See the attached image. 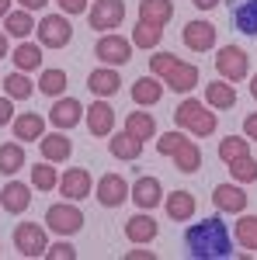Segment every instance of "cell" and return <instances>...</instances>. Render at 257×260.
<instances>
[{
  "mask_svg": "<svg viewBox=\"0 0 257 260\" xmlns=\"http://www.w3.org/2000/svg\"><path fill=\"white\" fill-rule=\"evenodd\" d=\"M184 246L195 260H226L233 257V240H230V229L219 215H209L205 222H195L188 233H184Z\"/></svg>",
  "mask_w": 257,
  "mask_h": 260,
  "instance_id": "6da1fadb",
  "label": "cell"
},
{
  "mask_svg": "<svg viewBox=\"0 0 257 260\" xmlns=\"http://www.w3.org/2000/svg\"><path fill=\"white\" fill-rule=\"evenodd\" d=\"M150 70H153L170 90H178V94H188V90L198 83V66L181 62L178 56H170V52H157V56H150Z\"/></svg>",
  "mask_w": 257,
  "mask_h": 260,
  "instance_id": "7a4b0ae2",
  "label": "cell"
},
{
  "mask_svg": "<svg viewBox=\"0 0 257 260\" xmlns=\"http://www.w3.org/2000/svg\"><path fill=\"white\" fill-rule=\"evenodd\" d=\"M174 121L184 125V128H191L195 136H212L216 125H219V118L202 104V101H184V104H178V108H174Z\"/></svg>",
  "mask_w": 257,
  "mask_h": 260,
  "instance_id": "3957f363",
  "label": "cell"
},
{
  "mask_svg": "<svg viewBox=\"0 0 257 260\" xmlns=\"http://www.w3.org/2000/svg\"><path fill=\"white\" fill-rule=\"evenodd\" d=\"M35 31H39V42L45 49H63L70 35H73V28H70V21L63 18V14H45V18L35 24Z\"/></svg>",
  "mask_w": 257,
  "mask_h": 260,
  "instance_id": "277c9868",
  "label": "cell"
},
{
  "mask_svg": "<svg viewBox=\"0 0 257 260\" xmlns=\"http://www.w3.org/2000/svg\"><path fill=\"white\" fill-rule=\"evenodd\" d=\"M45 225L60 236H70V233H80L83 229V212L77 205H52L45 212Z\"/></svg>",
  "mask_w": 257,
  "mask_h": 260,
  "instance_id": "5b68a950",
  "label": "cell"
},
{
  "mask_svg": "<svg viewBox=\"0 0 257 260\" xmlns=\"http://www.w3.org/2000/svg\"><path fill=\"white\" fill-rule=\"evenodd\" d=\"M216 70L226 80H243L247 70H250V59H247V52L240 45H222L219 56H216Z\"/></svg>",
  "mask_w": 257,
  "mask_h": 260,
  "instance_id": "8992f818",
  "label": "cell"
},
{
  "mask_svg": "<svg viewBox=\"0 0 257 260\" xmlns=\"http://www.w3.org/2000/svg\"><path fill=\"white\" fill-rule=\"evenodd\" d=\"M14 246H18L24 257H45V229L39 222H21L14 229Z\"/></svg>",
  "mask_w": 257,
  "mask_h": 260,
  "instance_id": "52a82bcc",
  "label": "cell"
},
{
  "mask_svg": "<svg viewBox=\"0 0 257 260\" xmlns=\"http://www.w3.org/2000/svg\"><path fill=\"white\" fill-rule=\"evenodd\" d=\"M122 18H125V4L122 0H98L91 11H87V21H91V28H119L122 24Z\"/></svg>",
  "mask_w": 257,
  "mask_h": 260,
  "instance_id": "ba28073f",
  "label": "cell"
},
{
  "mask_svg": "<svg viewBox=\"0 0 257 260\" xmlns=\"http://www.w3.org/2000/svg\"><path fill=\"white\" fill-rule=\"evenodd\" d=\"M181 39H184L188 49H195V52H209L216 45V28L209 21H188L184 31H181Z\"/></svg>",
  "mask_w": 257,
  "mask_h": 260,
  "instance_id": "9c48e42d",
  "label": "cell"
},
{
  "mask_svg": "<svg viewBox=\"0 0 257 260\" xmlns=\"http://www.w3.org/2000/svg\"><path fill=\"white\" fill-rule=\"evenodd\" d=\"M60 194L66 201H80L91 194V174L83 170V167H73V170H66L60 177Z\"/></svg>",
  "mask_w": 257,
  "mask_h": 260,
  "instance_id": "30bf717a",
  "label": "cell"
},
{
  "mask_svg": "<svg viewBox=\"0 0 257 260\" xmlns=\"http://www.w3.org/2000/svg\"><path fill=\"white\" fill-rule=\"evenodd\" d=\"M94 52L101 56V62H111V66H122V62L132 59V49H129V42L122 39V35H104V39H98Z\"/></svg>",
  "mask_w": 257,
  "mask_h": 260,
  "instance_id": "8fae6325",
  "label": "cell"
},
{
  "mask_svg": "<svg viewBox=\"0 0 257 260\" xmlns=\"http://www.w3.org/2000/svg\"><path fill=\"white\" fill-rule=\"evenodd\" d=\"M94 198L104 205V208H119L122 201L129 198V184L119 177V174H104L101 177V184H98V194Z\"/></svg>",
  "mask_w": 257,
  "mask_h": 260,
  "instance_id": "7c38bea8",
  "label": "cell"
},
{
  "mask_svg": "<svg viewBox=\"0 0 257 260\" xmlns=\"http://www.w3.org/2000/svg\"><path fill=\"white\" fill-rule=\"evenodd\" d=\"M212 201H216L219 212H243L247 208V194H243V187L240 184H219L216 191H212Z\"/></svg>",
  "mask_w": 257,
  "mask_h": 260,
  "instance_id": "4fadbf2b",
  "label": "cell"
},
{
  "mask_svg": "<svg viewBox=\"0 0 257 260\" xmlns=\"http://www.w3.org/2000/svg\"><path fill=\"white\" fill-rule=\"evenodd\" d=\"M87 128L94 132V136H111V128H115V111H111V104H104V101H94L91 108H87Z\"/></svg>",
  "mask_w": 257,
  "mask_h": 260,
  "instance_id": "5bb4252c",
  "label": "cell"
},
{
  "mask_svg": "<svg viewBox=\"0 0 257 260\" xmlns=\"http://www.w3.org/2000/svg\"><path fill=\"white\" fill-rule=\"evenodd\" d=\"M80 115H83V108H80L77 98H60L56 108L49 111V121H52L56 128H73V125L80 121Z\"/></svg>",
  "mask_w": 257,
  "mask_h": 260,
  "instance_id": "9a60e30c",
  "label": "cell"
},
{
  "mask_svg": "<svg viewBox=\"0 0 257 260\" xmlns=\"http://www.w3.org/2000/svg\"><path fill=\"white\" fill-rule=\"evenodd\" d=\"M170 18H174V4L170 0H139V21L163 28Z\"/></svg>",
  "mask_w": 257,
  "mask_h": 260,
  "instance_id": "2e32d148",
  "label": "cell"
},
{
  "mask_svg": "<svg viewBox=\"0 0 257 260\" xmlns=\"http://www.w3.org/2000/svg\"><path fill=\"white\" fill-rule=\"evenodd\" d=\"M0 205H4L11 215H18V212H24V208L32 205V191H28L24 184H18V180H11V184H4V191H0Z\"/></svg>",
  "mask_w": 257,
  "mask_h": 260,
  "instance_id": "e0dca14e",
  "label": "cell"
},
{
  "mask_svg": "<svg viewBox=\"0 0 257 260\" xmlns=\"http://www.w3.org/2000/svg\"><path fill=\"white\" fill-rule=\"evenodd\" d=\"M160 194H163V187H160L157 177H139L132 184V201H136L139 208H157Z\"/></svg>",
  "mask_w": 257,
  "mask_h": 260,
  "instance_id": "ac0fdd59",
  "label": "cell"
},
{
  "mask_svg": "<svg viewBox=\"0 0 257 260\" xmlns=\"http://www.w3.org/2000/svg\"><path fill=\"white\" fill-rule=\"evenodd\" d=\"M45 136V121H42V115H35V111H28V115H18V121H14V139L18 142H35Z\"/></svg>",
  "mask_w": 257,
  "mask_h": 260,
  "instance_id": "d6986e66",
  "label": "cell"
},
{
  "mask_svg": "<svg viewBox=\"0 0 257 260\" xmlns=\"http://www.w3.org/2000/svg\"><path fill=\"white\" fill-rule=\"evenodd\" d=\"M42 146V160H49V163H63V160H70V139L63 136V132H52V136H45V139H39Z\"/></svg>",
  "mask_w": 257,
  "mask_h": 260,
  "instance_id": "ffe728a7",
  "label": "cell"
},
{
  "mask_svg": "<svg viewBox=\"0 0 257 260\" xmlns=\"http://www.w3.org/2000/svg\"><path fill=\"white\" fill-rule=\"evenodd\" d=\"M233 24H237V31L257 39V0H240L233 7Z\"/></svg>",
  "mask_w": 257,
  "mask_h": 260,
  "instance_id": "44dd1931",
  "label": "cell"
},
{
  "mask_svg": "<svg viewBox=\"0 0 257 260\" xmlns=\"http://www.w3.org/2000/svg\"><path fill=\"white\" fill-rule=\"evenodd\" d=\"M87 87H91L98 98H111V94H119L122 77L115 73V70H94V73L87 77Z\"/></svg>",
  "mask_w": 257,
  "mask_h": 260,
  "instance_id": "7402d4cb",
  "label": "cell"
},
{
  "mask_svg": "<svg viewBox=\"0 0 257 260\" xmlns=\"http://www.w3.org/2000/svg\"><path fill=\"white\" fill-rule=\"evenodd\" d=\"M167 215L174 222H188L195 215V194H191V191H170V198H167Z\"/></svg>",
  "mask_w": 257,
  "mask_h": 260,
  "instance_id": "603a6c76",
  "label": "cell"
},
{
  "mask_svg": "<svg viewBox=\"0 0 257 260\" xmlns=\"http://www.w3.org/2000/svg\"><path fill=\"white\" fill-rule=\"evenodd\" d=\"M125 236L132 243H150L157 236V219H150V215H132V219L125 222Z\"/></svg>",
  "mask_w": 257,
  "mask_h": 260,
  "instance_id": "cb8c5ba5",
  "label": "cell"
},
{
  "mask_svg": "<svg viewBox=\"0 0 257 260\" xmlns=\"http://www.w3.org/2000/svg\"><path fill=\"white\" fill-rule=\"evenodd\" d=\"M108 149H111V156H119V160H139V153H142V139L129 136V132H119L115 139L108 142Z\"/></svg>",
  "mask_w": 257,
  "mask_h": 260,
  "instance_id": "d4e9b609",
  "label": "cell"
},
{
  "mask_svg": "<svg viewBox=\"0 0 257 260\" xmlns=\"http://www.w3.org/2000/svg\"><path fill=\"white\" fill-rule=\"evenodd\" d=\"M125 132L146 142V139L157 136V121H153V115H146V111H132V115L125 118Z\"/></svg>",
  "mask_w": 257,
  "mask_h": 260,
  "instance_id": "484cf974",
  "label": "cell"
},
{
  "mask_svg": "<svg viewBox=\"0 0 257 260\" xmlns=\"http://www.w3.org/2000/svg\"><path fill=\"white\" fill-rule=\"evenodd\" d=\"M21 167H24V146L21 142H4L0 146V174H18Z\"/></svg>",
  "mask_w": 257,
  "mask_h": 260,
  "instance_id": "4316f807",
  "label": "cell"
},
{
  "mask_svg": "<svg viewBox=\"0 0 257 260\" xmlns=\"http://www.w3.org/2000/svg\"><path fill=\"white\" fill-rule=\"evenodd\" d=\"M160 98H163L160 77H157V80H153V77H142V80L132 83V101H136V104H157Z\"/></svg>",
  "mask_w": 257,
  "mask_h": 260,
  "instance_id": "83f0119b",
  "label": "cell"
},
{
  "mask_svg": "<svg viewBox=\"0 0 257 260\" xmlns=\"http://www.w3.org/2000/svg\"><path fill=\"white\" fill-rule=\"evenodd\" d=\"M174 163H178L181 174H195L198 163H202V153H198L195 142H181L178 149H174Z\"/></svg>",
  "mask_w": 257,
  "mask_h": 260,
  "instance_id": "f1b7e54d",
  "label": "cell"
},
{
  "mask_svg": "<svg viewBox=\"0 0 257 260\" xmlns=\"http://www.w3.org/2000/svg\"><path fill=\"white\" fill-rule=\"evenodd\" d=\"M240 156H250V139H240V136H230V139L219 142V160L233 163Z\"/></svg>",
  "mask_w": 257,
  "mask_h": 260,
  "instance_id": "f546056e",
  "label": "cell"
},
{
  "mask_svg": "<svg viewBox=\"0 0 257 260\" xmlns=\"http://www.w3.org/2000/svg\"><path fill=\"white\" fill-rule=\"evenodd\" d=\"M35 87H39L42 94H49V98H60L63 90H66V73L63 70H42Z\"/></svg>",
  "mask_w": 257,
  "mask_h": 260,
  "instance_id": "4dcf8cb0",
  "label": "cell"
},
{
  "mask_svg": "<svg viewBox=\"0 0 257 260\" xmlns=\"http://www.w3.org/2000/svg\"><path fill=\"white\" fill-rule=\"evenodd\" d=\"M205 98H209L212 108H233L237 104V90L230 83H209L205 87Z\"/></svg>",
  "mask_w": 257,
  "mask_h": 260,
  "instance_id": "1f68e13d",
  "label": "cell"
},
{
  "mask_svg": "<svg viewBox=\"0 0 257 260\" xmlns=\"http://www.w3.org/2000/svg\"><path fill=\"white\" fill-rule=\"evenodd\" d=\"M4 28H7L14 39H24L28 31H35V21H32L28 11H11V14L4 18Z\"/></svg>",
  "mask_w": 257,
  "mask_h": 260,
  "instance_id": "d6a6232c",
  "label": "cell"
},
{
  "mask_svg": "<svg viewBox=\"0 0 257 260\" xmlns=\"http://www.w3.org/2000/svg\"><path fill=\"white\" fill-rule=\"evenodd\" d=\"M11 59H14V66H18L21 73H28V70H39L42 66V52H39V45H28L24 42V45H18V52Z\"/></svg>",
  "mask_w": 257,
  "mask_h": 260,
  "instance_id": "836d02e7",
  "label": "cell"
},
{
  "mask_svg": "<svg viewBox=\"0 0 257 260\" xmlns=\"http://www.w3.org/2000/svg\"><path fill=\"white\" fill-rule=\"evenodd\" d=\"M4 87H7V94H11V98H18V101H28V98H32V90H35L32 80H28L21 70L7 73V77H4Z\"/></svg>",
  "mask_w": 257,
  "mask_h": 260,
  "instance_id": "e575fe53",
  "label": "cell"
},
{
  "mask_svg": "<svg viewBox=\"0 0 257 260\" xmlns=\"http://www.w3.org/2000/svg\"><path fill=\"white\" fill-rule=\"evenodd\" d=\"M160 39H163V28H157V24H146V21H139L136 31H132V42H136L139 49H157Z\"/></svg>",
  "mask_w": 257,
  "mask_h": 260,
  "instance_id": "d590c367",
  "label": "cell"
},
{
  "mask_svg": "<svg viewBox=\"0 0 257 260\" xmlns=\"http://www.w3.org/2000/svg\"><path fill=\"white\" fill-rule=\"evenodd\" d=\"M237 240H240V246L257 253V215H243L237 222Z\"/></svg>",
  "mask_w": 257,
  "mask_h": 260,
  "instance_id": "8d00e7d4",
  "label": "cell"
},
{
  "mask_svg": "<svg viewBox=\"0 0 257 260\" xmlns=\"http://www.w3.org/2000/svg\"><path fill=\"white\" fill-rule=\"evenodd\" d=\"M32 184H35L39 191H52V187L60 184V177H56V167H45V160H42L39 167H32Z\"/></svg>",
  "mask_w": 257,
  "mask_h": 260,
  "instance_id": "74e56055",
  "label": "cell"
},
{
  "mask_svg": "<svg viewBox=\"0 0 257 260\" xmlns=\"http://www.w3.org/2000/svg\"><path fill=\"white\" fill-rule=\"evenodd\" d=\"M230 174H233L237 184H250V180H257V163L250 156H240V160L230 163Z\"/></svg>",
  "mask_w": 257,
  "mask_h": 260,
  "instance_id": "f35d334b",
  "label": "cell"
},
{
  "mask_svg": "<svg viewBox=\"0 0 257 260\" xmlns=\"http://www.w3.org/2000/svg\"><path fill=\"white\" fill-rule=\"evenodd\" d=\"M181 142H188L181 132H167V136H160V142H157V153H163V156H174V149H178Z\"/></svg>",
  "mask_w": 257,
  "mask_h": 260,
  "instance_id": "ab89813d",
  "label": "cell"
},
{
  "mask_svg": "<svg viewBox=\"0 0 257 260\" xmlns=\"http://www.w3.org/2000/svg\"><path fill=\"white\" fill-rule=\"evenodd\" d=\"M73 257H77V250L70 243H56V246L45 250V260H73Z\"/></svg>",
  "mask_w": 257,
  "mask_h": 260,
  "instance_id": "60d3db41",
  "label": "cell"
},
{
  "mask_svg": "<svg viewBox=\"0 0 257 260\" xmlns=\"http://www.w3.org/2000/svg\"><path fill=\"white\" fill-rule=\"evenodd\" d=\"M60 7L66 14H83L87 11V0H60Z\"/></svg>",
  "mask_w": 257,
  "mask_h": 260,
  "instance_id": "b9f144b4",
  "label": "cell"
},
{
  "mask_svg": "<svg viewBox=\"0 0 257 260\" xmlns=\"http://www.w3.org/2000/svg\"><path fill=\"white\" fill-rule=\"evenodd\" d=\"M11 118H14V108H11V101L0 98V128H4V125H7Z\"/></svg>",
  "mask_w": 257,
  "mask_h": 260,
  "instance_id": "7bdbcfd3",
  "label": "cell"
},
{
  "mask_svg": "<svg viewBox=\"0 0 257 260\" xmlns=\"http://www.w3.org/2000/svg\"><path fill=\"white\" fill-rule=\"evenodd\" d=\"M243 132H247V139H257V111L243 118Z\"/></svg>",
  "mask_w": 257,
  "mask_h": 260,
  "instance_id": "ee69618b",
  "label": "cell"
},
{
  "mask_svg": "<svg viewBox=\"0 0 257 260\" xmlns=\"http://www.w3.org/2000/svg\"><path fill=\"white\" fill-rule=\"evenodd\" d=\"M129 260H157L153 250H129Z\"/></svg>",
  "mask_w": 257,
  "mask_h": 260,
  "instance_id": "f6af8a7d",
  "label": "cell"
},
{
  "mask_svg": "<svg viewBox=\"0 0 257 260\" xmlns=\"http://www.w3.org/2000/svg\"><path fill=\"white\" fill-rule=\"evenodd\" d=\"M21 7L24 11H39V7H45V0H21Z\"/></svg>",
  "mask_w": 257,
  "mask_h": 260,
  "instance_id": "bcb514c9",
  "label": "cell"
},
{
  "mask_svg": "<svg viewBox=\"0 0 257 260\" xmlns=\"http://www.w3.org/2000/svg\"><path fill=\"white\" fill-rule=\"evenodd\" d=\"M216 4H219V0H195V7H198V11H212Z\"/></svg>",
  "mask_w": 257,
  "mask_h": 260,
  "instance_id": "7dc6e473",
  "label": "cell"
},
{
  "mask_svg": "<svg viewBox=\"0 0 257 260\" xmlns=\"http://www.w3.org/2000/svg\"><path fill=\"white\" fill-rule=\"evenodd\" d=\"M11 14V0H0V18H7Z\"/></svg>",
  "mask_w": 257,
  "mask_h": 260,
  "instance_id": "c3c4849f",
  "label": "cell"
},
{
  "mask_svg": "<svg viewBox=\"0 0 257 260\" xmlns=\"http://www.w3.org/2000/svg\"><path fill=\"white\" fill-rule=\"evenodd\" d=\"M0 59H7V39H4V31H0Z\"/></svg>",
  "mask_w": 257,
  "mask_h": 260,
  "instance_id": "681fc988",
  "label": "cell"
},
{
  "mask_svg": "<svg viewBox=\"0 0 257 260\" xmlns=\"http://www.w3.org/2000/svg\"><path fill=\"white\" fill-rule=\"evenodd\" d=\"M250 94L257 98V73H254V80H250Z\"/></svg>",
  "mask_w": 257,
  "mask_h": 260,
  "instance_id": "f907efd6",
  "label": "cell"
}]
</instances>
